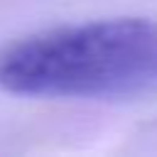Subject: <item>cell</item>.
<instances>
[{
    "label": "cell",
    "instance_id": "6da1fadb",
    "mask_svg": "<svg viewBox=\"0 0 157 157\" xmlns=\"http://www.w3.org/2000/svg\"><path fill=\"white\" fill-rule=\"evenodd\" d=\"M0 88L37 98H120L157 91V22L96 20L0 49Z\"/></svg>",
    "mask_w": 157,
    "mask_h": 157
}]
</instances>
